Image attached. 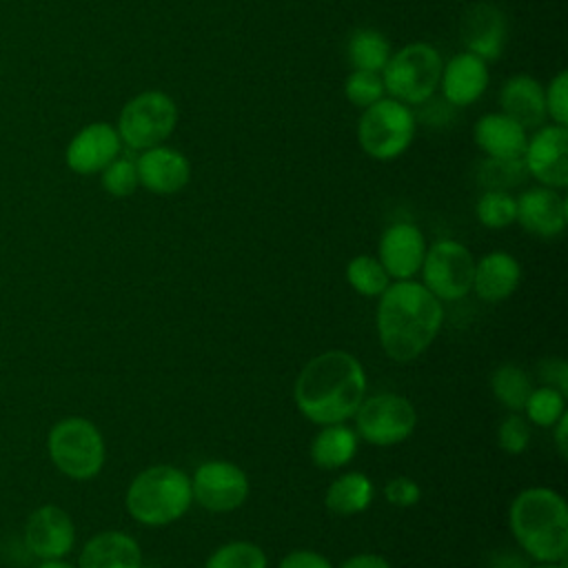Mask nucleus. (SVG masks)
<instances>
[{
  "label": "nucleus",
  "instance_id": "f257e3e1",
  "mask_svg": "<svg viewBox=\"0 0 568 568\" xmlns=\"http://www.w3.org/2000/svg\"><path fill=\"white\" fill-rule=\"evenodd\" d=\"M366 393V373L346 351H326L300 371L293 388L297 410L313 424H344Z\"/></svg>",
  "mask_w": 568,
  "mask_h": 568
},
{
  "label": "nucleus",
  "instance_id": "f03ea898",
  "mask_svg": "<svg viewBox=\"0 0 568 568\" xmlns=\"http://www.w3.org/2000/svg\"><path fill=\"white\" fill-rule=\"evenodd\" d=\"M442 322V302L422 282L397 280L379 295L377 335L384 353L395 362L419 357L437 337Z\"/></svg>",
  "mask_w": 568,
  "mask_h": 568
},
{
  "label": "nucleus",
  "instance_id": "7ed1b4c3",
  "mask_svg": "<svg viewBox=\"0 0 568 568\" xmlns=\"http://www.w3.org/2000/svg\"><path fill=\"white\" fill-rule=\"evenodd\" d=\"M510 532L539 564L564 561L568 555V506L552 488L521 490L508 510Z\"/></svg>",
  "mask_w": 568,
  "mask_h": 568
},
{
  "label": "nucleus",
  "instance_id": "20e7f679",
  "mask_svg": "<svg viewBox=\"0 0 568 568\" xmlns=\"http://www.w3.org/2000/svg\"><path fill=\"white\" fill-rule=\"evenodd\" d=\"M129 515L144 526H166L180 519L191 501V477L169 464H155L144 468L131 481L126 490Z\"/></svg>",
  "mask_w": 568,
  "mask_h": 568
},
{
  "label": "nucleus",
  "instance_id": "39448f33",
  "mask_svg": "<svg viewBox=\"0 0 568 568\" xmlns=\"http://www.w3.org/2000/svg\"><path fill=\"white\" fill-rule=\"evenodd\" d=\"M442 69L444 60L433 44H406L397 53H390L386 67L382 69L384 91L404 104H422L439 87Z\"/></svg>",
  "mask_w": 568,
  "mask_h": 568
},
{
  "label": "nucleus",
  "instance_id": "423d86ee",
  "mask_svg": "<svg viewBox=\"0 0 568 568\" xmlns=\"http://www.w3.org/2000/svg\"><path fill=\"white\" fill-rule=\"evenodd\" d=\"M415 135V115L408 104L382 98L364 109L357 124V142L373 160H395L402 155Z\"/></svg>",
  "mask_w": 568,
  "mask_h": 568
},
{
  "label": "nucleus",
  "instance_id": "0eeeda50",
  "mask_svg": "<svg viewBox=\"0 0 568 568\" xmlns=\"http://www.w3.org/2000/svg\"><path fill=\"white\" fill-rule=\"evenodd\" d=\"M178 124V106L164 91H142L118 115L120 140L135 151L162 144Z\"/></svg>",
  "mask_w": 568,
  "mask_h": 568
},
{
  "label": "nucleus",
  "instance_id": "6e6552de",
  "mask_svg": "<svg viewBox=\"0 0 568 568\" xmlns=\"http://www.w3.org/2000/svg\"><path fill=\"white\" fill-rule=\"evenodd\" d=\"M49 453L53 464L73 479H91L104 464L102 435L82 417H67L51 428Z\"/></svg>",
  "mask_w": 568,
  "mask_h": 568
},
{
  "label": "nucleus",
  "instance_id": "1a4fd4ad",
  "mask_svg": "<svg viewBox=\"0 0 568 568\" xmlns=\"http://www.w3.org/2000/svg\"><path fill=\"white\" fill-rule=\"evenodd\" d=\"M417 413L413 404L397 393L364 397L355 410L357 435L375 446H393L408 439L415 430Z\"/></svg>",
  "mask_w": 568,
  "mask_h": 568
},
{
  "label": "nucleus",
  "instance_id": "9d476101",
  "mask_svg": "<svg viewBox=\"0 0 568 568\" xmlns=\"http://www.w3.org/2000/svg\"><path fill=\"white\" fill-rule=\"evenodd\" d=\"M424 286L439 300L453 302L473 288L475 260L470 251L455 240H437L426 248L422 262Z\"/></svg>",
  "mask_w": 568,
  "mask_h": 568
},
{
  "label": "nucleus",
  "instance_id": "9b49d317",
  "mask_svg": "<svg viewBox=\"0 0 568 568\" xmlns=\"http://www.w3.org/2000/svg\"><path fill=\"white\" fill-rule=\"evenodd\" d=\"M191 490L204 510L231 513L248 497V477L237 464L213 459L197 466L191 477Z\"/></svg>",
  "mask_w": 568,
  "mask_h": 568
},
{
  "label": "nucleus",
  "instance_id": "f8f14e48",
  "mask_svg": "<svg viewBox=\"0 0 568 568\" xmlns=\"http://www.w3.org/2000/svg\"><path fill=\"white\" fill-rule=\"evenodd\" d=\"M526 173L541 186L564 189L568 184V131L559 124H541L526 140L521 155Z\"/></svg>",
  "mask_w": 568,
  "mask_h": 568
},
{
  "label": "nucleus",
  "instance_id": "ddd939ff",
  "mask_svg": "<svg viewBox=\"0 0 568 568\" xmlns=\"http://www.w3.org/2000/svg\"><path fill=\"white\" fill-rule=\"evenodd\" d=\"M459 40L466 51L479 55L484 62L497 60L508 40V22L501 9L490 2L470 4L459 20Z\"/></svg>",
  "mask_w": 568,
  "mask_h": 568
},
{
  "label": "nucleus",
  "instance_id": "4468645a",
  "mask_svg": "<svg viewBox=\"0 0 568 568\" xmlns=\"http://www.w3.org/2000/svg\"><path fill=\"white\" fill-rule=\"evenodd\" d=\"M426 255L424 233L413 222H395L379 237V262L388 277L413 280Z\"/></svg>",
  "mask_w": 568,
  "mask_h": 568
},
{
  "label": "nucleus",
  "instance_id": "2eb2a0df",
  "mask_svg": "<svg viewBox=\"0 0 568 568\" xmlns=\"http://www.w3.org/2000/svg\"><path fill=\"white\" fill-rule=\"evenodd\" d=\"M122 140L118 135V129H113L106 122H93L80 129L64 153L67 166L80 175L98 173L109 162H113L120 153Z\"/></svg>",
  "mask_w": 568,
  "mask_h": 568
},
{
  "label": "nucleus",
  "instance_id": "dca6fc26",
  "mask_svg": "<svg viewBox=\"0 0 568 568\" xmlns=\"http://www.w3.org/2000/svg\"><path fill=\"white\" fill-rule=\"evenodd\" d=\"M140 184L158 195H171L182 191L191 180V162L178 149L158 144L140 153L138 162Z\"/></svg>",
  "mask_w": 568,
  "mask_h": 568
},
{
  "label": "nucleus",
  "instance_id": "f3484780",
  "mask_svg": "<svg viewBox=\"0 0 568 568\" xmlns=\"http://www.w3.org/2000/svg\"><path fill=\"white\" fill-rule=\"evenodd\" d=\"M517 200V222L537 237H557L568 222L566 197L557 189L535 186Z\"/></svg>",
  "mask_w": 568,
  "mask_h": 568
},
{
  "label": "nucleus",
  "instance_id": "a211bd4d",
  "mask_svg": "<svg viewBox=\"0 0 568 568\" xmlns=\"http://www.w3.org/2000/svg\"><path fill=\"white\" fill-rule=\"evenodd\" d=\"M24 537L36 557L58 559L71 550L75 530L71 517L62 508L42 506L29 517Z\"/></svg>",
  "mask_w": 568,
  "mask_h": 568
},
{
  "label": "nucleus",
  "instance_id": "6ab92c4d",
  "mask_svg": "<svg viewBox=\"0 0 568 568\" xmlns=\"http://www.w3.org/2000/svg\"><path fill=\"white\" fill-rule=\"evenodd\" d=\"M488 87V64L470 53H455L442 69L439 89L453 106H468L484 95Z\"/></svg>",
  "mask_w": 568,
  "mask_h": 568
},
{
  "label": "nucleus",
  "instance_id": "aec40b11",
  "mask_svg": "<svg viewBox=\"0 0 568 568\" xmlns=\"http://www.w3.org/2000/svg\"><path fill=\"white\" fill-rule=\"evenodd\" d=\"M473 140L493 160H521L528 133L506 113H486L475 122Z\"/></svg>",
  "mask_w": 568,
  "mask_h": 568
},
{
  "label": "nucleus",
  "instance_id": "412c9836",
  "mask_svg": "<svg viewBox=\"0 0 568 568\" xmlns=\"http://www.w3.org/2000/svg\"><path fill=\"white\" fill-rule=\"evenodd\" d=\"M499 104L501 113L519 122L526 131L541 126L546 120L544 87L526 73L513 75L504 82L499 91Z\"/></svg>",
  "mask_w": 568,
  "mask_h": 568
},
{
  "label": "nucleus",
  "instance_id": "4be33fe9",
  "mask_svg": "<svg viewBox=\"0 0 568 568\" xmlns=\"http://www.w3.org/2000/svg\"><path fill=\"white\" fill-rule=\"evenodd\" d=\"M521 280L519 262L506 251H490L475 262L473 288L486 302H501L515 293Z\"/></svg>",
  "mask_w": 568,
  "mask_h": 568
},
{
  "label": "nucleus",
  "instance_id": "5701e85b",
  "mask_svg": "<svg viewBox=\"0 0 568 568\" xmlns=\"http://www.w3.org/2000/svg\"><path fill=\"white\" fill-rule=\"evenodd\" d=\"M142 550L138 541L120 530L100 532L89 539L80 555V568H140Z\"/></svg>",
  "mask_w": 568,
  "mask_h": 568
},
{
  "label": "nucleus",
  "instance_id": "b1692460",
  "mask_svg": "<svg viewBox=\"0 0 568 568\" xmlns=\"http://www.w3.org/2000/svg\"><path fill=\"white\" fill-rule=\"evenodd\" d=\"M357 453V433L344 424L324 426L311 442V459L317 468H342Z\"/></svg>",
  "mask_w": 568,
  "mask_h": 568
},
{
  "label": "nucleus",
  "instance_id": "393cba45",
  "mask_svg": "<svg viewBox=\"0 0 568 568\" xmlns=\"http://www.w3.org/2000/svg\"><path fill=\"white\" fill-rule=\"evenodd\" d=\"M373 495V481L364 473L353 470L331 481L324 504L335 515H355L371 506Z\"/></svg>",
  "mask_w": 568,
  "mask_h": 568
},
{
  "label": "nucleus",
  "instance_id": "a878e982",
  "mask_svg": "<svg viewBox=\"0 0 568 568\" xmlns=\"http://www.w3.org/2000/svg\"><path fill=\"white\" fill-rule=\"evenodd\" d=\"M346 55L353 69L379 73L390 58V44L384 38V33L375 29H357L348 38Z\"/></svg>",
  "mask_w": 568,
  "mask_h": 568
},
{
  "label": "nucleus",
  "instance_id": "bb28decb",
  "mask_svg": "<svg viewBox=\"0 0 568 568\" xmlns=\"http://www.w3.org/2000/svg\"><path fill=\"white\" fill-rule=\"evenodd\" d=\"M490 388L499 404H504L513 413H519L524 410V404L532 393V382L524 368L515 364H501L490 377Z\"/></svg>",
  "mask_w": 568,
  "mask_h": 568
},
{
  "label": "nucleus",
  "instance_id": "cd10ccee",
  "mask_svg": "<svg viewBox=\"0 0 568 568\" xmlns=\"http://www.w3.org/2000/svg\"><path fill=\"white\" fill-rule=\"evenodd\" d=\"M346 280L351 288H355L364 297H379L390 284V277L382 262L371 255L353 257L346 266Z\"/></svg>",
  "mask_w": 568,
  "mask_h": 568
},
{
  "label": "nucleus",
  "instance_id": "c85d7f7f",
  "mask_svg": "<svg viewBox=\"0 0 568 568\" xmlns=\"http://www.w3.org/2000/svg\"><path fill=\"white\" fill-rule=\"evenodd\" d=\"M477 220L488 229H506L517 220V200L508 191L486 189L475 204Z\"/></svg>",
  "mask_w": 568,
  "mask_h": 568
},
{
  "label": "nucleus",
  "instance_id": "c756f323",
  "mask_svg": "<svg viewBox=\"0 0 568 568\" xmlns=\"http://www.w3.org/2000/svg\"><path fill=\"white\" fill-rule=\"evenodd\" d=\"M524 413L532 424L552 428V424L566 413V395L552 386L532 388L524 404Z\"/></svg>",
  "mask_w": 568,
  "mask_h": 568
},
{
  "label": "nucleus",
  "instance_id": "7c9ffc66",
  "mask_svg": "<svg viewBox=\"0 0 568 568\" xmlns=\"http://www.w3.org/2000/svg\"><path fill=\"white\" fill-rule=\"evenodd\" d=\"M204 568H268L266 555L251 541H229L206 559Z\"/></svg>",
  "mask_w": 568,
  "mask_h": 568
},
{
  "label": "nucleus",
  "instance_id": "2f4dec72",
  "mask_svg": "<svg viewBox=\"0 0 568 568\" xmlns=\"http://www.w3.org/2000/svg\"><path fill=\"white\" fill-rule=\"evenodd\" d=\"M344 95L353 106L366 109L373 102L384 98V82L382 73L375 71H359L353 69L344 82Z\"/></svg>",
  "mask_w": 568,
  "mask_h": 568
},
{
  "label": "nucleus",
  "instance_id": "473e14b6",
  "mask_svg": "<svg viewBox=\"0 0 568 568\" xmlns=\"http://www.w3.org/2000/svg\"><path fill=\"white\" fill-rule=\"evenodd\" d=\"M100 173H102V178H100L102 189L113 197H129L140 186L138 169H135L133 160L115 158Z\"/></svg>",
  "mask_w": 568,
  "mask_h": 568
},
{
  "label": "nucleus",
  "instance_id": "72a5a7b5",
  "mask_svg": "<svg viewBox=\"0 0 568 568\" xmlns=\"http://www.w3.org/2000/svg\"><path fill=\"white\" fill-rule=\"evenodd\" d=\"M524 162L521 160H493L488 158V162L481 166V182L488 186V189H497V191H506V182L504 178H508L510 186L513 184H519L524 180Z\"/></svg>",
  "mask_w": 568,
  "mask_h": 568
},
{
  "label": "nucleus",
  "instance_id": "f704fd0d",
  "mask_svg": "<svg viewBox=\"0 0 568 568\" xmlns=\"http://www.w3.org/2000/svg\"><path fill=\"white\" fill-rule=\"evenodd\" d=\"M497 442H499L501 450L508 453V455L524 453L528 448V444H530V426H528V422L519 413L508 415L499 424V428H497Z\"/></svg>",
  "mask_w": 568,
  "mask_h": 568
},
{
  "label": "nucleus",
  "instance_id": "c9c22d12",
  "mask_svg": "<svg viewBox=\"0 0 568 568\" xmlns=\"http://www.w3.org/2000/svg\"><path fill=\"white\" fill-rule=\"evenodd\" d=\"M546 115H550L552 124L566 126L568 124V73L559 71L548 87L544 89Z\"/></svg>",
  "mask_w": 568,
  "mask_h": 568
},
{
  "label": "nucleus",
  "instance_id": "e433bc0d",
  "mask_svg": "<svg viewBox=\"0 0 568 568\" xmlns=\"http://www.w3.org/2000/svg\"><path fill=\"white\" fill-rule=\"evenodd\" d=\"M384 497L397 508H410L419 501L422 490H419L417 481H413L410 477H393L384 486Z\"/></svg>",
  "mask_w": 568,
  "mask_h": 568
},
{
  "label": "nucleus",
  "instance_id": "4c0bfd02",
  "mask_svg": "<svg viewBox=\"0 0 568 568\" xmlns=\"http://www.w3.org/2000/svg\"><path fill=\"white\" fill-rule=\"evenodd\" d=\"M539 379L544 382V386H552L566 395L568 393V364L559 357L544 359L539 364Z\"/></svg>",
  "mask_w": 568,
  "mask_h": 568
},
{
  "label": "nucleus",
  "instance_id": "58836bf2",
  "mask_svg": "<svg viewBox=\"0 0 568 568\" xmlns=\"http://www.w3.org/2000/svg\"><path fill=\"white\" fill-rule=\"evenodd\" d=\"M277 568H333L331 561L313 550H293L288 552Z\"/></svg>",
  "mask_w": 568,
  "mask_h": 568
},
{
  "label": "nucleus",
  "instance_id": "ea45409f",
  "mask_svg": "<svg viewBox=\"0 0 568 568\" xmlns=\"http://www.w3.org/2000/svg\"><path fill=\"white\" fill-rule=\"evenodd\" d=\"M339 568H390V564L382 555L362 552V555L348 557Z\"/></svg>",
  "mask_w": 568,
  "mask_h": 568
},
{
  "label": "nucleus",
  "instance_id": "a19ab883",
  "mask_svg": "<svg viewBox=\"0 0 568 568\" xmlns=\"http://www.w3.org/2000/svg\"><path fill=\"white\" fill-rule=\"evenodd\" d=\"M552 428H555V444H557V450H559L561 457H566V453H568V415L564 413V415L552 424Z\"/></svg>",
  "mask_w": 568,
  "mask_h": 568
},
{
  "label": "nucleus",
  "instance_id": "79ce46f5",
  "mask_svg": "<svg viewBox=\"0 0 568 568\" xmlns=\"http://www.w3.org/2000/svg\"><path fill=\"white\" fill-rule=\"evenodd\" d=\"M38 568H73V566H69V564H64V561H58V559H49V561H44V564L38 566Z\"/></svg>",
  "mask_w": 568,
  "mask_h": 568
},
{
  "label": "nucleus",
  "instance_id": "37998d69",
  "mask_svg": "<svg viewBox=\"0 0 568 568\" xmlns=\"http://www.w3.org/2000/svg\"><path fill=\"white\" fill-rule=\"evenodd\" d=\"M535 568H566V564L564 561H555V564H539Z\"/></svg>",
  "mask_w": 568,
  "mask_h": 568
},
{
  "label": "nucleus",
  "instance_id": "c03bdc74",
  "mask_svg": "<svg viewBox=\"0 0 568 568\" xmlns=\"http://www.w3.org/2000/svg\"><path fill=\"white\" fill-rule=\"evenodd\" d=\"M140 568H146V566H140Z\"/></svg>",
  "mask_w": 568,
  "mask_h": 568
}]
</instances>
